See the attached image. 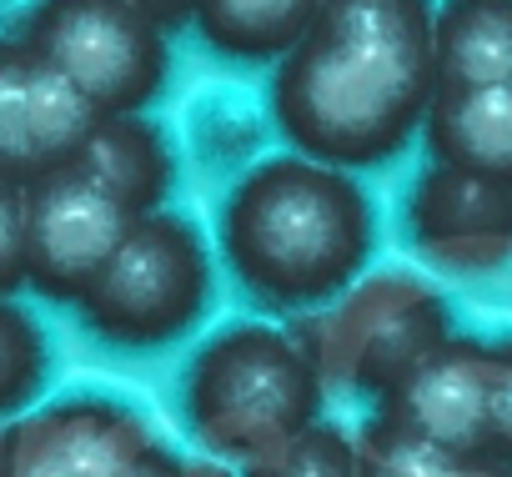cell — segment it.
I'll use <instances>...</instances> for the list:
<instances>
[{"label":"cell","instance_id":"cell-13","mask_svg":"<svg viewBox=\"0 0 512 477\" xmlns=\"http://www.w3.org/2000/svg\"><path fill=\"white\" fill-rule=\"evenodd\" d=\"M437 91L512 81V0H437L432 11Z\"/></svg>","mask_w":512,"mask_h":477},{"label":"cell","instance_id":"cell-11","mask_svg":"<svg viewBox=\"0 0 512 477\" xmlns=\"http://www.w3.org/2000/svg\"><path fill=\"white\" fill-rule=\"evenodd\" d=\"M427 161L512 186V81L437 91L422 121Z\"/></svg>","mask_w":512,"mask_h":477},{"label":"cell","instance_id":"cell-8","mask_svg":"<svg viewBox=\"0 0 512 477\" xmlns=\"http://www.w3.org/2000/svg\"><path fill=\"white\" fill-rule=\"evenodd\" d=\"M131 211L86 171H51L26 186V287L51 307H76L111 262Z\"/></svg>","mask_w":512,"mask_h":477},{"label":"cell","instance_id":"cell-5","mask_svg":"<svg viewBox=\"0 0 512 477\" xmlns=\"http://www.w3.org/2000/svg\"><path fill=\"white\" fill-rule=\"evenodd\" d=\"M287 332L312 362L322 392H352L377 407L452 337V307L422 272L387 267L362 272L337 302L292 317Z\"/></svg>","mask_w":512,"mask_h":477},{"label":"cell","instance_id":"cell-12","mask_svg":"<svg viewBox=\"0 0 512 477\" xmlns=\"http://www.w3.org/2000/svg\"><path fill=\"white\" fill-rule=\"evenodd\" d=\"M76 171H86L96 186H106L131 216L161 211L176 191V151L166 126L141 116H101Z\"/></svg>","mask_w":512,"mask_h":477},{"label":"cell","instance_id":"cell-7","mask_svg":"<svg viewBox=\"0 0 512 477\" xmlns=\"http://www.w3.org/2000/svg\"><path fill=\"white\" fill-rule=\"evenodd\" d=\"M146 447H156V427L141 407L71 392L0 427V477H116Z\"/></svg>","mask_w":512,"mask_h":477},{"label":"cell","instance_id":"cell-6","mask_svg":"<svg viewBox=\"0 0 512 477\" xmlns=\"http://www.w3.org/2000/svg\"><path fill=\"white\" fill-rule=\"evenodd\" d=\"M11 36L101 116H141L171 86V36L131 0H31Z\"/></svg>","mask_w":512,"mask_h":477},{"label":"cell","instance_id":"cell-9","mask_svg":"<svg viewBox=\"0 0 512 477\" xmlns=\"http://www.w3.org/2000/svg\"><path fill=\"white\" fill-rule=\"evenodd\" d=\"M402 231L432 272H502L512 262V186L427 161L402 196Z\"/></svg>","mask_w":512,"mask_h":477},{"label":"cell","instance_id":"cell-24","mask_svg":"<svg viewBox=\"0 0 512 477\" xmlns=\"http://www.w3.org/2000/svg\"><path fill=\"white\" fill-rule=\"evenodd\" d=\"M181 477H241L231 462H216V457H196V462H186L181 467Z\"/></svg>","mask_w":512,"mask_h":477},{"label":"cell","instance_id":"cell-18","mask_svg":"<svg viewBox=\"0 0 512 477\" xmlns=\"http://www.w3.org/2000/svg\"><path fill=\"white\" fill-rule=\"evenodd\" d=\"M236 472L241 477H357V432L322 417L297 437L267 447L262 457L241 462Z\"/></svg>","mask_w":512,"mask_h":477},{"label":"cell","instance_id":"cell-19","mask_svg":"<svg viewBox=\"0 0 512 477\" xmlns=\"http://www.w3.org/2000/svg\"><path fill=\"white\" fill-rule=\"evenodd\" d=\"M262 136H267V126L236 96H206L191 111V141H196V156H206V161L241 166L262 151Z\"/></svg>","mask_w":512,"mask_h":477},{"label":"cell","instance_id":"cell-10","mask_svg":"<svg viewBox=\"0 0 512 477\" xmlns=\"http://www.w3.org/2000/svg\"><path fill=\"white\" fill-rule=\"evenodd\" d=\"M487 397H492V362L487 342L447 337L412 377H402L372 417L457 452H487Z\"/></svg>","mask_w":512,"mask_h":477},{"label":"cell","instance_id":"cell-4","mask_svg":"<svg viewBox=\"0 0 512 477\" xmlns=\"http://www.w3.org/2000/svg\"><path fill=\"white\" fill-rule=\"evenodd\" d=\"M216 297L211 242L191 216L161 206L131 221L111 262L71 307L76 322L116 352H166L186 342Z\"/></svg>","mask_w":512,"mask_h":477},{"label":"cell","instance_id":"cell-3","mask_svg":"<svg viewBox=\"0 0 512 477\" xmlns=\"http://www.w3.org/2000/svg\"><path fill=\"white\" fill-rule=\"evenodd\" d=\"M322 382L297 337L277 322L241 317L216 327L181 372V412L216 462H251L322 422Z\"/></svg>","mask_w":512,"mask_h":477},{"label":"cell","instance_id":"cell-23","mask_svg":"<svg viewBox=\"0 0 512 477\" xmlns=\"http://www.w3.org/2000/svg\"><path fill=\"white\" fill-rule=\"evenodd\" d=\"M181 467H186V457H176L166 442H156V447H146L131 467H121L116 477H181Z\"/></svg>","mask_w":512,"mask_h":477},{"label":"cell","instance_id":"cell-14","mask_svg":"<svg viewBox=\"0 0 512 477\" xmlns=\"http://www.w3.org/2000/svg\"><path fill=\"white\" fill-rule=\"evenodd\" d=\"M322 0H196V41L231 66H277L317 21Z\"/></svg>","mask_w":512,"mask_h":477},{"label":"cell","instance_id":"cell-21","mask_svg":"<svg viewBox=\"0 0 512 477\" xmlns=\"http://www.w3.org/2000/svg\"><path fill=\"white\" fill-rule=\"evenodd\" d=\"M492 397H487V457L512 467V337L487 342Z\"/></svg>","mask_w":512,"mask_h":477},{"label":"cell","instance_id":"cell-1","mask_svg":"<svg viewBox=\"0 0 512 477\" xmlns=\"http://www.w3.org/2000/svg\"><path fill=\"white\" fill-rule=\"evenodd\" d=\"M432 11L437 0H322L267 86L287 151L352 176L402 156L437 96Z\"/></svg>","mask_w":512,"mask_h":477},{"label":"cell","instance_id":"cell-22","mask_svg":"<svg viewBox=\"0 0 512 477\" xmlns=\"http://www.w3.org/2000/svg\"><path fill=\"white\" fill-rule=\"evenodd\" d=\"M131 6H136L156 31L176 36V31H191V11H196V0H131Z\"/></svg>","mask_w":512,"mask_h":477},{"label":"cell","instance_id":"cell-15","mask_svg":"<svg viewBox=\"0 0 512 477\" xmlns=\"http://www.w3.org/2000/svg\"><path fill=\"white\" fill-rule=\"evenodd\" d=\"M357 477H512V467L487 452L437 447L382 417H367L357 432Z\"/></svg>","mask_w":512,"mask_h":477},{"label":"cell","instance_id":"cell-2","mask_svg":"<svg viewBox=\"0 0 512 477\" xmlns=\"http://www.w3.org/2000/svg\"><path fill=\"white\" fill-rule=\"evenodd\" d=\"M377 252V206L352 171L297 151L251 161L221 211L216 257L262 312L307 317L337 302Z\"/></svg>","mask_w":512,"mask_h":477},{"label":"cell","instance_id":"cell-20","mask_svg":"<svg viewBox=\"0 0 512 477\" xmlns=\"http://www.w3.org/2000/svg\"><path fill=\"white\" fill-rule=\"evenodd\" d=\"M26 287V191L0 181V302Z\"/></svg>","mask_w":512,"mask_h":477},{"label":"cell","instance_id":"cell-16","mask_svg":"<svg viewBox=\"0 0 512 477\" xmlns=\"http://www.w3.org/2000/svg\"><path fill=\"white\" fill-rule=\"evenodd\" d=\"M46 176L41 141H36V56L0 36V181L36 186Z\"/></svg>","mask_w":512,"mask_h":477},{"label":"cell","instance_id":"cell-17","mask_svg":"<svg viewBox=\"0 0 512 477\" xmlns=\"http://www.w3.org/2000/svg\"><path fill=\"white\" fill-rule=\"evenodd\" d=\"M51 377V337L46 327L11 297L0 302V427L31 412Z\"/></svg>","mask_w":512,"mask_h":477}]
</instances>
